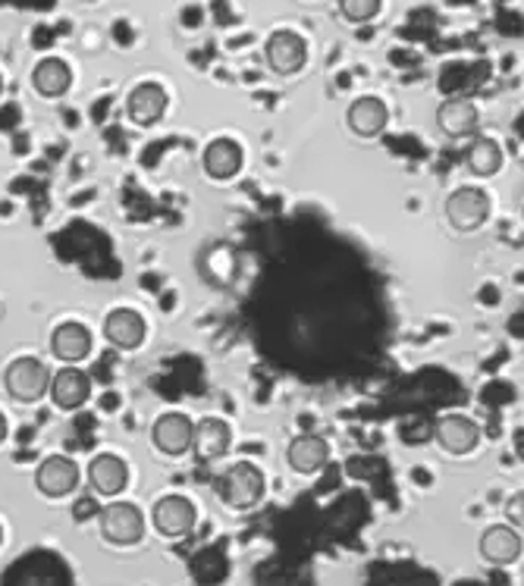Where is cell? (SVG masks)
Returning <instances> with one entry per match:
<instances>
[{
	"label": "cell",
	"instance_id": "cell-1",
	"mask_svg": "<svg viewBox=\"0 0 524 586\" xmlns=\"http://www.w3.org/2000/svg\"><path fill=\"white\" fill-rule=\"evenodd\" d=\"M264 474L261 467H254L252 462H235L233 467H226L218 479H214V493L223 505H230L235 512H249L261 498H264Z\"/></svg>",
	"mask_w": 524,
	"mask_h": 586
},
{
	"label": "cell",
	"instance_id": "cell-2",
	"mask_svg": "<svg viewBox=\"0 0 524 586\" xmlns=\"http://www.w3.org/2000/svg\"><path fill=\"white\" fill-rule=\"evenodd\" d=\"M54 373L48 371V364L41 357H17L7 371H3V390L19 405H36L48 392H51Z\"/></svg>",
	"mask_w": 524,
	"mask_h": 586
},
{
	"label": "cell",
	"instance_id": "cell-3",
	"mask_svg": "<svg viewBox=\"0 0 524 586\" xmlns=\"http://www.w3.org/2000/svg\"><path fill=\"white\" fill-rule=\"evenodd\" d=\"M101 524V536L113 543V546H135L145 536V515L139 505L132 502H110L98 515Z\"/></svg>",
	"mask_w": 524,
	"mask_h": 586
},
{
	"label": "cell",
	"instance_id": "cell-4",
	"mask_svg": "<svg viewBox=\"0 0 524 586\" xmlns=\"http://www.w3.org/2000/svg\"><path fill=\"white\" fill-rule=\"evenodd\" d=\"M443 213H446L452 230L458 232L481 230L490 216L487 192H481V189H474V185H462V189H455V192L446 198Z\"/></svg>",
	"mask_w": 524,
	"mask_h": 586
},
{
	"label": "cell",
	"instance_id": "cell-5",
	"mask_svg": "<svg viewBox=\"0 0 524 586\" xmlns=\"http://www.w3.org/2000/svg\"><path fill=\"white\" fill-rule=\"evenodd\" d=\"M264 60L276 75H295V72L305 70L308 41L292 29H280L264 41Z\"/></svg>",
	"mask_w": 524,
	"mask_h": 586
},
{
	"label": "cell",
	"instance_id": "cell-6",
	"mask_svg": "<svg viewBox=\"0 0 524 586\" xmlns=\"http://www.w3.org/2000/svg\"><path fill=\"white\" fill-rule=\"evenodd\" d=\"M151 524L154 531L167 536V539H180V536H189L199 524V512L192 505V498L185 496H163L154 502L151 508Z\"/></svg>",
	"mask_w": 524,
	"mask_h": 586
},
{
	"label": "cell",
	"instance_id": "cell-7",
	"mask_svg": "<svg viewBox=\"0 0 524 586\" xmlns=\"http://www.w3.org/2000/svg\"><path fill=\"white\" fill-rule=\"evenodd\" d=\"M79 479H82L79 464L73 458H67V455H51V458H44V462L38 464L36 471V486L44 498L73 496L75 489H79Z\"/></svg>",
	"mask_w": 524,
	"mask_h": 586
},
{
	"label": "cell",
	"instance_id": "cell-8",
	"mask_svg": "<svg viewBox=\"0 0 524 586\" xmlns=\"http://www.w3.org/2000/svg\"><path fill=\"white\" fill-rule=\"evenodd\" d=\"M434 440L446 455H468L481 445V426L465 414H443L434 424Z\"/></svg>",
	"mask_w": 524,
	"mask_h": 586
},
{
	"label": "cell",
	"instance_id": "cell-9",
	"mask_svg": "<svg viewBox=\"0 0 524 586\" xmlns=\"http://www.w3.org/2000/svg\"><path fill=\"white\" fill-rule=\"evenodd\" d=\"M192 436H195V424L182 414V411H170L154 421L151 440L161 448L163 455L180 458L185 452H192Z\"/></svg>",
	"mask_w": 524,
	"mask_h": 586
},
{
	"label": "cell",
	"instance_id": "cell-10",
	"mask_svg": "<svg viewBox=\"0 0 524 586\" xmlns=\"http://www.w3.org/2000/svg\"><path fill=\"white\" fill-rule=\"evenodd\" d=\"M129 486V464L120 455H94L89 464V489L91 496L117 498Z\"/></svg>",
	"mask_w": 524,
	"mask_h": 586
},
{
	"label": "cell",
	"instance_id": "cell-11",
	"mask_svg": "<svg viewBox=\"0 0 524 586\" xmlns=\"http://www.w3.org/2000/svg\"><path fill=\"white\" fill-rule=\"evenodd\" d=\"M148 336V323L139 311L132 307H117L110 311L104 320V339H108L113 348H123V352H135Z\"/></svg>",
	"mask_w": 524,
	"mask_h": 586
},
{
	"label": "cell",
	"instance_id": "cell-12",
	"mask_svg": "<svg viewBox=\"0 0 524 586\" xmlns=\"http://www.w3.org/2000/svg\"><path fill=\"white\" fill-rule=\"evenodd\" d=\"M167 104H170V98H167L163 85L142 82V85H135V89L129 91L127 113L135 125H154L161 123V117L167 113Z\"/></svg>",
	"mask_w": 524,
	"mask_h": 586
},
{
	"label": "cell",
	"instance_id": "cell-13",
	"mask_svg": "<svg viewBox=\"0 0 524 586\" xmlns=\"http://www.w3.org/2000/svg\"><path fill=\"white\" fill-rule=\"evenodd\" d=\"M345 123L359 135V139H377L380 132L390 123V107L383 104L380 98L364 94L359 101H352L345 110Z\"/></svg>",
	"mask_w": 524,
	"mask_h": 586
},
{
	"label": "cell",
	"instance_id": "cell-14",
	"mask_svg": "<svg viewBox=\"0 0 524 586\" xmlns=\"http://www.w3.org/2000/svg\"><path fill=\"white\" fill-rule=\"evenodd\" d=\"M48 395L60 411H79L91 398L89 373L79 371V367H63L60 373H54Z\"/></svg>",
	"mask_w": 524,
	"mask_h": 586
},
{
	"label": "cell",
	"instance_id": "cell-15",
	"mask_svg": "<svg viewBox=\"0 0 524 586\" xmlns=\"http://www.w3.org/2000/svg\"><path fill=\"white\" fill-rule=\"evenodd\" d=\"M436 125L450 139H465L481 125V110L468 98H450L436 110Z\"/></svg>",
	"mask_w": 524,
	"mask_h": 586
},
{
	"label": "cell",
	"instance_id": "cell-16",
	"mask_svg": "<svg viewBox=\"0 0 524 586\" xmlns=\"http://www.w3.org/2000/svg\"><path fill=\"white\" fill-rule=\"evenodd\" d=\"M481 555L487 558L490 565L506 568L512 562H518V555H522V533L515 531L512 524H493L481 536Z\"/></svg>",
	"mask_w": 524,
	"mask_h": 586
},
{
	"label": "cell",
	"instance_id": "cell-17",
	"mask_svg": "<svg viewBox=\"0 0 524 586\" xmlns=\"http://www.w3.org/2000/svg\"><path fill=\"white\" fill-rule=\"evenodd\" d=\"M51 352H54L57 361L75 367L79 361H85L91 355V333L89 326L75 323V320H67L60 323L54 333H51Z\"/></svg>",
	"mask_w": 524,
	"mask_h": 586
},
{
	"label": "cell",
	"instance_id": "cell-18",
	"mask_svg": "<svg viewBox=\"0 0 524 586\" xmlns=\"http://www.w3.org/2000/svg\"><path fill=\"white\" fill-rule=\"evenodd\" d=\"M233 445V430L223 417H204L195 424V436H192V452L201 462H214L223 458Z\"/></svg>",
	"mask_w": 524,
	"mask_h": 586
},
{
	"label": "cell",
	"instance_id": "cell-19",
	"mask_svg": "<svg viewBox=\"0 0 524 586\" xmlns=\"http://www.w3.org/2000/svg\"><path fill=\"white\" fill-rule=\"evenodd\" d=\"M286 462L295 474H318L330 462V443L314 433H302L286 448Z\"/></svg>",
	"mask_w": 524,
	"mask_h": 586
},
{
	"label": "cell",
	"instance_id": "cell-20",
	"mask_svg": "<svg viewBox=\"0 0 524 586\" xmlns=\"http://www.w3.org/2000/svg\"><path fill=\"white\" fill-rule=\"evenodd\" d=\"M201 166H204V173L211 179L226 182V179H233L242 170V148L233 139H214L201 154Z\"/></svg>",
	"mask_w": 524,
	"mask_h": 586
},
{
	"label": "cell",
	"instance_id": "cell-21",
	"mask_svg": "<svg viewBox=\"0 0 524 586\" xmlns=\"http://www.w3.org/2000/svg\"><path fill=\"white\" fill-rule=\"evenodd\" d=\"M32 85L41 98H63L73 85V70L60 57H48L32 70Z\"/></svg>",
	"mask_w": 524,
	"mask_h": 586
},
{
	"label": "cell",
	"instance_id": "cell-22",
	"mask_svg": "<svg viewBox=\"0 0 524 586\" xmlns=\"http://www.w3.org/2000/svg\"><path fill=\"white\" fill-rule=\"evenodd\" d=\"M503 163H506L503 148H500V142L487 139V135L474 139V142L468 144V151H465V166H468L474 176L481 179L496 176V173L503 170Z\"/></svg>",
	"mask_w": 524,
	"mask_h": 586
},
{
	"label": "cell",
	"instance_id": "cell-23",
	"mask_svg": "<svg viewBox=\"0 0 524 586\" xmlns=\"http://www.w3.org/2000/svg\"><path fill=\"white\" fill-rule=\"evenodd\" d=\"M380 13V0H340V17L352 26H362Z\"/></svg>",
	"mask_w": 524,
	"mask_h": 586
},
{
	"label": "cell",
	"instance_id": "cell-24",
	"mask_svg": "<svg viewBox=\"0 0 524 586\" xmlns=\"http://www.w3.org/2000/svg\"><path fill=\"white\" fill-rule=\"evenodd\" d=\"M506 517H508V524H512L515 531L524 533V489H518L515 496L508 498Z\"/></svg>",
	"mask_w": 524,
	"mask_h": 586
},
{
	"label": "cell",
	"instance_id": "cell-25",
	"mask_svg": "<svg viewBox=\"0 0 524 586\" xmlns=\"http://www.w3.org/2000/svg\"><path fill=\"white\" fill-rule=\"evenodd\" d=\"M7 430H10V426H7V417H3V411H0V443L7 440Z\"/></svg>",
	"mask_w": 524,
	"mask_h": 586
},
{
	"label": "cell",
	"instance_id": "cell-26",
	"mask_svg": "<svg viewBox=\"0 0 524 586\" xmlns=\"http://www.w3.org/2000/svg\"><path fill=\"white\" fill-rule=\"evenodd\" d=\"M0 94H3V75H0Z\"/></svg>",
	"mask_w": 524,
	"mask_h": 586
},
{
	"label": "cell",
	"instance_id": "cell-27",
	"mask_svg": "<svg viewBox=\"0 0 524 586\" xmlns=\"http://www.w3.org/2000/svg\"><path fill=\"white\" fill-rule=\"evenodd\" d=\"M0 543H3V527H0Z\"/></svg>",
	"mask_w": 524,
	"mask_h": 586
},
{
	"label": "cell",
	"instance_id": "cell-28",
	"mask_svg": "<svg viewBox=\"0 0 524 586\" xmlns=\"http://www.w3.org/2000/svg\"><path fill=\"white\" fill-rule=\"evenodd\" d=\"M522 220H524V204H522Z\"/></svg>",
	"mask_w": 524,
	"mask_h": 586
}]
</instances>
